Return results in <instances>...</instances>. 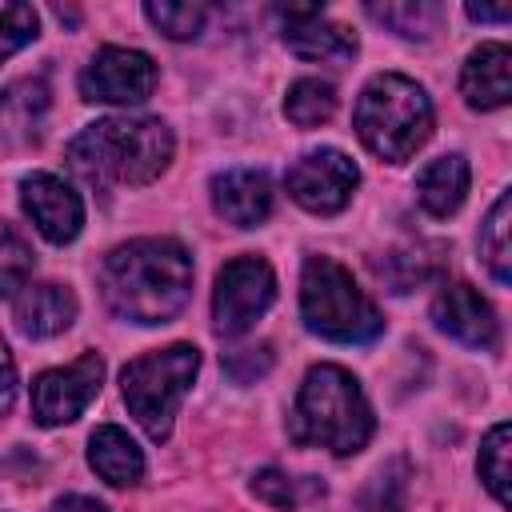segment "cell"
Segmentation results:
<instances>
[{
    "instance_id": "cell-30",
    "label": "cell",
    "mask_w": 512,
    "mask_h": 512,
    "mask_svg": "<svg viewBox=\"0 0 512 512\" xmlns=\"http://www.w3.org/2000/svg\"><path fill=\"white\" fill-rule=\"evenodd\" d=\"M268 368H272V348H268V344L224 352V372H228L236 384H252V380H260Z\"/></svg>"
},
{
    "instance_id": "cell-10",
    "label": "cell",
    "mask_w": 512,
    "mask_h": 512,
    "mask_svg": "<svg viewBox=\"0 0 512 512\" xmlns=\"http://www.w3.org/2000/svg\"><path fill=\"white\" fill-rule=\"evenodd\" d=\"M100 384H104V360L96 352H84L64 368L40 372L32 380V416H36V424L56 428V424L76 420L96 400Z\"/></svg>"
},
{
    "instance_id": "cell-18",
    "label": "cell",
    "mask_w": 512,
    "mask_h": 512,
    "mask_svg": "<svg viewBox=\"0 0 512 512\" xmlns=\"http://www.w3.org/2000/svg\"><path fill=\"white\" fill-rule=\"evenodd\" d=\"M468 180H472V172H468V160H464L460 152L436 156V160H428V164L420 168V176H416V200H420V208H424L428 216L444 220V216H452V212L464 204Z\"/></svg>"
},
{
    "instance_id": "cell-23",
    "label": "cell",
    "mask_w": 512,
    "mask_h": 512,
    "mask_svg": "<svg viewBox=\"0 0 512 512\" xmlns=\"http://www.w3.org/2000/svg\"><path fill=\"white\" fill-rule=\"evenodd\" d=\"M252 492H256L264 504L288 512V508H300L304 500L324 496V484H320L316 476H288V472H280V468H260V472L252 476Z\"/></svg>"
},
{
    "instance_id": "cell-25",
    "label": "cell",
    "mask_w": 512,
    "mask_h": 512,
    "mask_svg": "<svg viewBox=\"0 0 512 512\" xmlns=\"http://www.w3.org/2000/svg\"><path fill=\"white\" fill-rule=\"evenodd\" d=\"M144 16L168 40H192V36H200V28L208 20V8L204 4H176V0H160V4L148 0L144 4Z\"/></svg>"
},
{
    "instance_id": "cell-9",
    "label": "cell",
    "mask_w": 512,
    "mask_h": 512,
    "mask_svg": "<svg viewBox=\"0 0 512 512\" xmlns=\"http://www.w3.org/2000/svg\"><path fill=\"white\" fill-rule=\"evenodd\" d=\"M156 64L140 48L104 44L80 72V96L92 104H140L156 88Z\"/></svg>"
},
{
    "instance_id": "cell-2",
    "label": "cell",
    "mask_w": 512,
    "mask_h": 512,
    "mask_svg": "<svg viewBox=\"0 0 512 512\" xmlns=\"http://www.w3.org/2000/svg\"><path fill=\"white\" fill-rule=\"evenodd\" d=\"M176 140L160 116H104L68 140V168L92 184H152L172 164Z\"/></svg>"
},
{
    "instance_id": "cell-24",
    "label": "cell",
    "mask_w": 512,
    "mask_h": 512,
    "mask_svg": "<svg viewBox=\"0 0 512 512\" xmlns=\"http://www.w3.org/2000/svg\"><path fill=\"white\" fill-rule=\"evenodd\" d=\"M508 440H512V432H508V424L500 420V424H492V432L484 436V444H480V456H476V472H480V480H484V488L496 496V504H504L508 508Z\"/></svg>"
},
{
    "instance_id": "cell-15",
    "label": "cell",
    "mask_w": 512,
    "mask_h": 512,
    "mask_svg": "<svg viewBox=\"0 0 512 512\" xmlns=\"http://www.w3.org/2000/svg\"><path fill=\"white\" fill-rule=\"evenodd\" d=\"M460 92H464L468 108H480V112L504 108L512 100V52L504 40H488L464 60Z\"/></svg>"
},
{
    "instance_id": "cell-31",
    "label": "cell",
    "mask_w": 512,
    "mask_h": 512,
    "mask_svg": "<svg viewBox=\"0 0 512 512\" xmlns=\"http://www.w3.org/2000/svg\"><path fill=\"white\" fill-rule=\"evenodd\" d=\"M12 400H16V360L0 336V420L12 412Z\"/></svg>"
},
{
    "instance_id": "cell-32",
    "label": "cell",
    "mask_w": 512,
    "mask_h": 512,
    "mask_svg": "<svg viewBox=\"0 0 512 512\" xmlns=\"http://www.w3.org/2000/svg\"><path fill=\"white\" fill-rule=\"evenodd\" d=\"M52 512H108V508L100 500H92V496H60L52 504Z\"/></svg>"
},
{
    "instance_id": "cell-1",
    "label": "cell",
    "mask_w": 512,
    "mask_h": 512,
    "mask_svg": "<svg viewBox=\"0 0 512 512\" xmlns=\"http://www.w3.org/2000/svg\"><path fill=\"white\" fill-rule=\"evenodd\" d=\"M192 292V256L180 240L148 236L112 248L100 264V296L128 324H168Z\"/></svg>"
},
{
    "instance_id": "cell-26",
    "label": "cell",
    "mask_w": 512,
    "mask_h": 512,
    "mask_svg": "<svg viewBox=\"0 0 512 512\" xmlns=\"http://www.w3.org/2000/svg\"><path fill=\"white\" fill-rule=\"evenodd\" d=\"M36 32H40V16L32 4H16V0L0 4V64L12 52H20L24 44H32Z\"/></svg>"
},
{
    "instance_id": "cell-4",
    "label": "cell",
    "mask_w": 512,
    "mask_h": 512,
    "mask_svg": "<svg viewBox=\"0 0 512 512\" xmlns=\"http://www.w3.org/2000/svg\"><path fill=\"white\" fill-rule=\"evenodd\" d=\"M352 124L372 156L400 164L432 136V100L416 80L400 72H376L356 96Z\"/></svg>"
},
{
    "instance_id": "cell-17",
    "label": "cell",
    "mask_w": 512,
    "mask_h": 512,
    "mask_svg": "<svg viewBox=\"0 0 512 512\" xmlns=\"http://www.w3.org/2000/svg\"><path fill=\"white\" fill-rule=\"evenodd\" d=\"M76 296L68 284H24L16 296H12V316H16V328L24 336H56L64 332L72 320H76Z\"/></svg>"
},
{
    "instance_id": "cell-29",
    "label": "cell",
    "mask_w": 512,
    "mask_h": 512,
    "mask_svg": "<svg viewBox=\"0 0 512 512\" xmlns=\"http://www.w3.org/2000/svg\"><path fill=\"white\" fill-rule=\"evenodd\" d=\"M364 508L368 512H404V464H392L372 480V488L364 492Z\"/></svg>"
},
{
    "instance_id": "cell-12",
    "label": "cell",
    "mask_w": 512,
    "mask_h": 512,
    "mask_svg": "<svg viewBox=\"0 0 512 512\" xmlns=\"http://www.w3.org/2000/svg\"><path fill=\"white\" fill-rule=\"evenodd\" d=\"M432 324L444 336H452V340H460L468 348H480V352H492L500 344V320H496L492 304L464 280H452V284H444L436 292Z\"/></svg>"
},
{
    "instance_id": "cell-27",
    "label": "cell",
    "mask_w": 512,
    "mask_h": 512,
    "mask_svg": "<svg viewBox=\"0 0 512 512\" xmlns=\"http://www.w3.org/2000/svg\"><path fill=\"white\" fill-rule=\"evenodd\" d=\"M32 248L16 232H0V296H16L32 276Z\"/></svg>"
},
{
    "instance_id": "cell-20",
    "label": "cell",
    "mask_w": 512,
    "mask_h": 512,
    "mask_svg": "<svg viewBox=\"0 0 512 512\" xmlns=\"http://www.w3.org/2000/svg\"><path fill=\"white\" fill-rule=\"evenodd\" d=\"M364 12L404 40H428L444 20V8L432 0H388V4H368Z\"/></svg>"
},
{
    "instance_id": "cell-8",
    "label": "cell",
    "mask_w": 512,
    "mask_h": 512,
    "mask_svg": "<svg viewBox=\"0 0 512 512\" xmlns=\"http://www.w3.org/2000/svg\"><path fill=\"white\" fill-rule=\"evenodd\" d=\"M356 184H360V168L340 148H312L300 160H292L284 172L288 196L316 216H336L352 200Z\"/></svg>"
},
{
    "instance_id": "cell-16",
    "label": "cell",
    "mask_w": 512,
    "mask_h": 512,
    "mask_svg": "<svg viewBox=\"0 0 512 512\" xmlns=\"http://www.w3.org/2000/svg\"><path fill=\"white\" fill-rule=\"evenodd\" d=\"M48 80L44 76H20L0 92V140H8L12 148L36 144L48 120Z\"/></svg>"
},
{
    "instance_id": "cell-21",
    "label": "cell",
    "mask_w": 512,
    "mask_h": 512,
    "mask_svg": "<svg viewBox=\"0 0 512 512\" xmlns=\"http://www.w3.org/2000/svg\"><path fill=\"white\" fill-rule=\"evenodd\" d=\"M508 232H512V196L500 192L480 224V256H484L488 272L496 276V284L512 280V236Z\"/></svg>"
},
{
    "instance_id": "cell-28",
    "label": "cell",
    "mask_w": 512,
    "mask_h": 512,
    "mask_svg": "<svg viewBox=\"0 0 512 512\" xmlns=\"http://www.w3.org/2000/svg\"><path fill=\"white\" fill-rule=\"evenodd\" d=\"M372 268H376V276H380L392 292H412V288L432 272L420 252H388L384 260H372Z\"/></svg>"
},
{
    "instance_id": "cell-6",
    "label": "cell",
    "mask_w": 512,
    "mask_h": 512,
    "mask_svg": "<svg viewBox=\"0 0 512 512\" xmlns=\"http://www.w3.org/2000/svg\"><path fill=\"white\" fill-rule=\"evenodd\" d=\"M200 368L196 344H168L160 352H148L140 360H128L120 372V392L136 424L148 432V440L164 444L172 436V416L184 392L192 388Z\"/></svg>"
},
{
    "instance_id": "cell-3",
    "label": "cell",
    "mask_w": 512,
    "mask_h": 512,
    "mask_svg": "<svg viewBox=\"0 0 512 512\" xmlns=\"http://www.w3.org/2000/svg\"><path fill=\"white\" fill-rule=\"evenodd\" d=\"M376 416L360 380L340 364H312L296 392L288 436L304 448H328L336 456H352L372 440Z\"/></svg>"
},
{
    "instance_id": "cell-11",
    "label": "cell",
    "mask_w": 512,
    "mask_h": 512,
    "mask_svg": "<svg viewBox=\"0 0 512 512\" xmlns=\"http://www.w3.org/2000/svg\"><path fill=\"white\" fill-rule=\"evenodd\" d=\"M20 204L28 212V220L36 224V232L48 244H72L84 228V204L72 192V184H64L52 172H32L20 180Z\"/></svg>"
},
{
    "instance_id": "cell-5",
    "label": "cell",
    "mask_w": 512,
    "mask_h": 512,
    "mask_svg": "<svg viewBox=\"0 0 512 512\" xmlns=\"http://www.w3.org/2000/svg\"><path fill=\"white\" fill-rule=\"evenodd\" d=\"M300 316L304 328L332 344H368L384 332L380 308L364 296L344 264L332 256H308L300 272Z\"/></svg>"
},
{
    "instance_id": "cell-14",
    "label": "cell",
    "mask_w": 512,
    "mask_h": 512,
    "mask_svg": "<svg viewBox=\"0 0 512 512\" xmlns=\"http://www.w3.org/2000/svg\"><path fill=\"white\" fill-rule=\"evenodd\" d=\"M212 208L236 224V228H256L268 220L272 212V180L260 172V168H228V172H216L212 184Z\"/></svg>"
},
{
    "instance_id": "cell-7",
    "label": "cell",
    "mask_w": 512,
    "mask_h": 512,
    "mask_svg": "<svg viewBox=\"0 0 512 512\" xmlns=\"http://www.w3.org/2000/svg\"><path fill=\"white\" fill-rule=\"evenodd\" d=\"M276 300V272L260 256H236L216 272L212 328L216 336H244Z\"/></svg>"
},
{
    "instance_id": "cell-19",
    "label": "cell",
    "mask_w": 512,
    "mask_h": 512,
    "mask_svg": "<svg viewBox=\"0 0 512 512\" xmlns=\"http://www.w3.org/2000/svg\"><path fill=\"white\" fill-rule=\"evenodd\" d=\"M88 464L112 488H132V484L144 480V452L116 424H100L92 432V440H88Z\"/></svg>"
},
{
    "instance_id": "cell-22",
    "label": "cell",
    "mask_w": 512,
    "mask_h": 512,
    "mask_svg": "<svg viewBox=\"0 0 512 512\" xmlns=\"http://www.w3.org/2000/svg\"><path fill=\"white\" fill-rule=\"evenodd\" d=\"M332 112H336V88L320 76H300L284 96V116L296 128H316L332 120Z\"/></svg>"
},
{
    "instance_id": "cell-13",
    "label": "cell",
    "mask_w": 512,
    "mask_h": 512,
    "mask_svg": "<svg viewBox=\"0 0 512 512\" xmlns=\"http://www.w3.org/2000/svg\"><path fill=\"white\" fill-rule=\"evenodd\" d=\"M280 24H284V44L300 56V60H332V64H348L356 56V36L344 24H332L324 16V8H276Z\"/></svg>"
},
{
    "instance_id": "cell-33",
    "label": "cell",
    "mask_w": 512,
    "mask_h": 512,
    "mask_svg": "<svg viewBox=\"0 0 512 512\" xmlns=\"http://www.w3.org/2000/svg\"><path fill=\"white\" fill-rule=\"evenodd\" d=\"M512 16V8L508 4H500V8H484V4H468V20H476V24H504Z\"/></svg>"
}]
</instances>
